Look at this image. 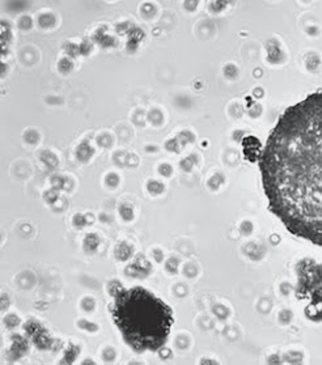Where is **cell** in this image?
I'll use <instances>...</instances> for the list:
<instances>
[{"label": "cell", "mask_w": 322, "mask_h": 365, "mask_svg": "<svg viewBox=\"0 0 322 365\" xmlns=\"http://www.w3.org/2000/svg\"><path fill=\"white\" fill-rule=\"evenodd\" d=\"M110 313L126 343L136 352L159 351L169 338L172 309L146 288L118 292Z\"/></svg>", "instance_id": "obj_2"}, {"label": "cell", "mask_w": 322, "mask_h": 365, "mask_svg": "<svg viewBox=\"0 0 322 365\" xmlns=\"http://www.w3.org/2000/svg\"><path fill=\"white\" fill-rule=\"evenodd\" d=\"M259 169L270 211L292 235L322 247V91L283 113Z\"/></svg>", "instance_id": "obj_1"}]
</instances>
